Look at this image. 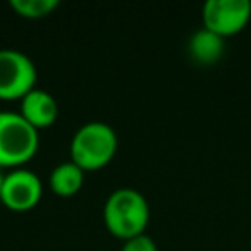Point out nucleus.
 <instances>
[{
    "label": "nucleus",
    "instance_id": "20e7f679",
    "mask_svg": "<svg viewBox=\"0 0 251 251\" xmlns=\"http://www.w3.org/2000/svg\"><path fill=\"white\" fill-rule=\"evenodd\" d=\"M37 69L18 49H0V100H22L35 88Z\"/></svg>",
    "mask_w": 251,
    "mask_h": 251
},
{
    "label": "nucleus",
    "instance_id": "6e6552de",
    "mask_svg": "<svg viewBox=\"0 0 251 251\" xmlns=\"http://www.w3.org/2000/svg\"><path fill=\"white\" fill-rule=\"evenodd\" d=\"M224 49H226L224 37L204 25L194 29V33L188 39V53L200 65H212L220 61L224 55Z\"/></svg>",
    "mask_w": 251,
    "mask_h": 251
},
{
    "label": "nucleus",
    "instance_id": "0eeeda50",
    "mask_svg": "<svg viewBox=\"0 0 251 251\" xmlns=\"http://www.w3.org/2000/svg\"><path fill=\"white\" fill-rule=\"evenodd\" d=\"M20 114L29 126H33L39 131L43 127H49L57 120L59 106L57 100L47 90L33 88L20 100Z\"/></svg>",
    "mask_w": 251,
    "mask_h": 251
},
{
    "label": "nucleus",
    "instance_id": "7ed1b4c3",
    "mask_svg": "<svg viewBox=\"0 0 251 251\" xmlns=\"http://www.w3.org/2000/svg\"><path fill=\"white\" fill-rule=\"evenodd\" d=\"M39 147V131L20 112H0V169H20Z\"/></svg>",
    "mask_w": 251,
    "mask_h": 251
},
{
    "label": "nucleus",
    "instance_id": "9b49d317",
    "mask_svg": "<svg viewBox=\"0 0 251 251\" xmlns=\"http://www.w3.org/2000/svg\"><path fill=\"white\" fill-rule=\"evenodd\" d=\"M120 251H159L155 239L147 233H139L135 237H129L124 241L122 249Z\"/></svg>",
    "mask_w": 251,
    "mask_h": 251
},
{
    "label": "nucleus",
    "instance_id": "1a4fd4ad",
    "mask_svg": "<svg viewBox=\"0 0 251 251\" xmlns=\"http://www.w3.org/2000/svg\"><path fill=\"white\" fill-rule=\"evenodd\" d=\"M82 182H84V171L73 161L59 163L57 167H53L49 175V186L59 196L76 194L82 188Z\"/></svg>",
    "mask_w": 251,
    "mask_h": 251
},
{
    "label": "nucleus",
    "instance_id": "f03ea898",
    "mask_svg": "<svg viewBox=\"0 0 251 251\" xmlns=\"http://www.w3.org/2000/svg\"><path fill=\"white\" fill-rule=\"evenodd\" d=\"M118 149V135L106 122L82 124L71 139V161L82 171H92L108 165Z\"/></svg>",
    "mask_w": 251,
    "mask_h": 251
},
{
    "label": "nucleus",
    "instance_id": "39448f33",
    "mask_svg": "<svg viewBox=\"0 0 251 251\" xmlns=\"http://www.w3.org/2000/svg\"><path fill=\"white\" fill-rule=\"evenodd\" d=\"M251 20V2L249 0H206L202 6L204 27L214 33L233 35L241 31Z\"/></svg>",
    "mask_w": 251,
    "mask_h": 251
},
{
    "label": "nucleus",
    "instance_id": "f257e3e1",
    "mask_svg": "<svg viewBox=\"0 0 251 251\" xmlns=\"http://www.w3.org/2000/svg\"><path fill=\"white\" fill-rule=\"evenodd\" d=\"M102 218L106 227L124 241L145 233L149 222L147 198L131 186H120L108 194L102 208Z\"/></svg>",
    "mask_w": 251,
    "mask_h": 251
},
{
    "label": "nucleus",
    "instance_id": "9d476101",
    "mask_svg": "<svg viewBox=\"0 0 251 251\" xmlns=\"http://www.w3.org/2000/svg\"><path fill=\"white\" fill-rule=\"evenodd\" d=\"M10 6L22 18L37 20L49 16L59 6V0H10Z\"/></svg>",
    "mask_w": 251,
    "mask_h": 251
},
{
    "label": "nucleus",
    "instance_id": "423d86ee",
    "mask_svg": "<svg viewBox=\"0 0 251 251\" xmlns=\"http://www.w3.org/2000/svg\"><path fill=\"white\" fill-rule=\"evenodd\" d=\"M43 184L41 178L29 169H12L4 176L0 202L14 212H27L41 200Z\"/></svg>",
    "mask_w": 251,
    "mask_h": 251
},
{
    "label": "nucleus",
    "instance_id": "f8f14e48",
    "mask_svg": "<svg viewBox=\"0 0 251 251\" xmlns=\"http://www.w3.org/2000/svg\"><path fill=\"white\" fill-rule=\"evenodd\" d=\"M4 176H6V173L0 169V194H2V184H4Z\"/></svg>",
    "mask_w": 251,
    "mask_h": 251
}]
</instances>
